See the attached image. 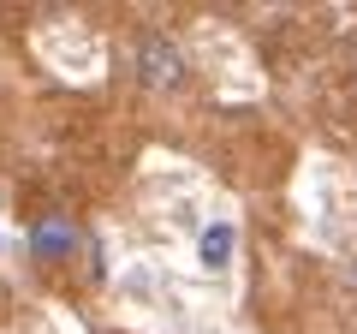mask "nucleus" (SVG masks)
<instances>
[{
    "label": "nucleus",
    "mask_w": 357,
    "mask_h": 334,
    "mask_svg": "<svg viewBox=\"0 0 357 334\" xmlns=\"http://www.w3.org/2000/svg\"><path fill=\"white\" fill-rule=\"evenodd\" d=\"M77 251H84V233H77L66 215L48 209V215L30 221V257H36V263H72Z\"/></svg>",
    "instance_id": "obj_2"
},
{
    "label": "nucleus",
    "mask_w": 357,
    "mask_h": 334,
    "mask_svg": "<svg viewBox=\"0 0 357 334\" xmlns=\"http://www.w3.org/2000/svg\"><path fill=\"white\" fill-rule=\"evenodd\" d=\"M137 84L149 96H178L185 84H191V60H185V48H178L173 36H137Z\"/></svg>",
    "instance_id": "obj_1"
},
{
    "label": "nucleus",
    "mask_w": 357,
    "mask_h": 334,
    "mask_svg": "<svg viewBox=\"0 0 357 334\" xmlns=\"http://www.w3.org/2000/svg\"><path fill=\"white\" fill-rule=\"evenodd\" d=\"M232 245H238V227H232V221H208L203 227V239H197V263H203V269H232Z\"/></svg>",
    "instance_id": "obj_3"
}]
</instances>
